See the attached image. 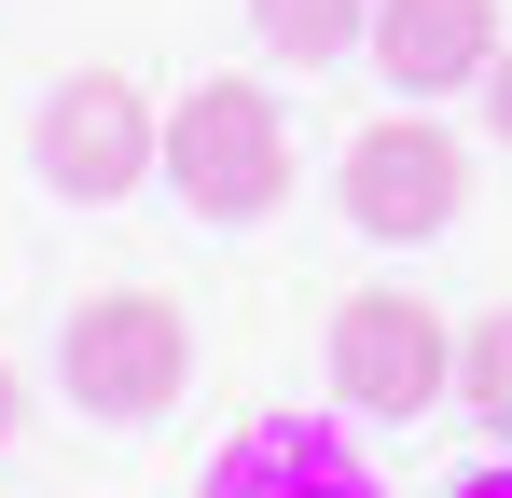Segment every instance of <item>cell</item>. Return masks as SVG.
<instances>
[{"mask_svg": "<svg viewBox=\"0 0 512 498\" xmlns=\"http://www.w3.org/2000/svg\"><path fill=\"white\" fill-rule=\"evenodd\" d=\"M167 180H180L194 222H263V208H291V111H277L263 83H180Z\"/></svg>", "mask_w": 512, "mask_h": 498, "instance_id": "cell-1", "label": "cell"}, {"mask_svg": "<svg viewBox=\"0 0 512 498\" xmlns=\"http://www.w3.org/2000/svg\"><path fill=\"white\" fill-rule=\"evenodd\" d=\"M56 374H70L84 415L153 429V415H180V388H194V319H180L167 291H97V305H70V332H56Z\"/></svg>", "mask_w": 512, "mask_h": 498, "instance_id": "cell-2", "label": "cell"}, {"mask_svg": "<svg viewBox=\"0 0 512 498\" xmlns=\"http://www.w3.org/2000/svg\"><path fill=\"white\" fill-rule=\"evenodd\" d=\"M28 166H42V194H70V208H125V194L167 166V111L125 70H70L42 97V125H28Z\"/></svg>", "mask_w": 512, "mask_h": 498, "instance_id": "cell-3", "label": "cell"}, {"mask_svg": "<svg viewBox=\"0 0 512 498\" xmlns=\"http://www.w3.org/2000/svg\"><path fill=\"white\" fill-rule=\"evenodd\" d=\"M457 388V332L416 291H346L333 305V402L346 415H429Z\"/></svg>", "mask_w": 512, "mask_h": 498, "instance_id": "cell-4", "label": "cell"}, {"mask_svg": "<svg viewBox=\"0 0 512 498\" xmlns=\"http://www.w3.org/2000/svg\"><path fill=\"white\" fill-rule=\"evenodd\" d=\"M457 194H471V153L429 125L416 97L346 153V222H360V236H443V222H457Z\"/></svg>", "mask_w": 512, "mask_h": 498, "instance_id": "cell-5", "label": "cell"}, {"mask_svg": "<svg viewBox=\"0 0 512 498\" xmlns=\"http://www.w3.org/2000/svg\"><path fill=\"white\" fill-rule=\"evenodd\" d=\"M374 70L402 97H457V83L499 70V0H374Z\"/></svg>", "mask_w": 512, "mask_h": 498, "instance_id": "cell-6", "label": "cell"}, {"mask_svg": "<svg viewBox=\"0 0 512 498\" xmlns=\"http://www.w3.org/2000/svg\"><path fill=\"white\" fill-rule=\"evenodd\" d=\"M208 498H374V471L346 457V429H305V415H263L250 443L208 471Z\"/></svg>", "mask_w": 512, "mask_h": 498, "instance_id": "cell-7", "label": "cell"}, {"mask_svg": "<svg viewBox=\"0 0 512 498\" xmlns=\"http://www.w3.org/2000/svg\"><path fill=\"white\" fill-rule=\"evenodd\" d=\"M250 28L291 56V70H333V56L374 42V0H250Z\"/></svg>", "mask_w": 512, "mask_h": 498, "instance_id": "cell-8", "label": "cell"}, {"mask_svg": "<svg viewBox=\"0 0 512 498\" xmlns=\"http://www.w3.org/2000/svg\"><path fill=\"white\" fill-rule=\"evenodd\" d=\"M457 402L485 415V429H512V305L457 332Z\"/></svg>", "mask_w": 512, "mask_h": 498, "instance_id": "cell-9", "label": "cell"}, {"mask_svg": "<svg viewBox=\"0 0 512 498\" xmlns=\"http://www.w3.org/2000/svg\"><path fill=\"white\" fill-rule=\"evenodd\" d=\"M485 125H499V153H512V56L485 70Z\"/></svg>", "mask_w": 512, "mask_h": 498, "instance_id": "cell-10", "label": "cell"}, {"mask_svg": "<svg viewBox=\"0 0 512 498\" xmlns=\"http://www.w3.org/2000/svg\"><path fill=\"white\" fill-rule=\"evenodd\" d=\"M14 429H28V374L0 360V443H14Z\"/></svg>", "mask_w": 512, "mask_h": 498, "instance_id": "cell-11", "label": "cell"}, {"mask_svg": "<svg viewBox=\"0 0 512 498\" xmlns=\"http://www.w3.org/2000/svg\"><path fill=\"white\" fill-rule=\"evenodd\" d=\"M457 498H512V457H485V471H471V485H457Z\"/></svg>", "mask_w": 512, "mask_h": 498, "instance_id": "cell-12", "label": "cell"}]
</instances>
